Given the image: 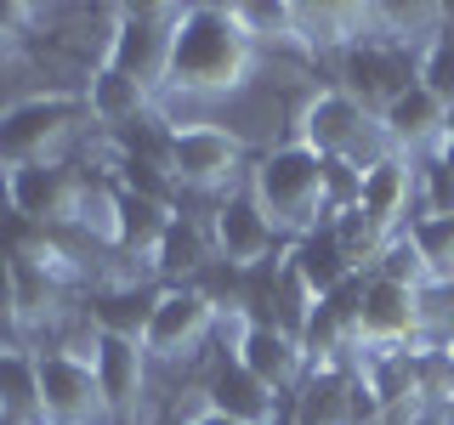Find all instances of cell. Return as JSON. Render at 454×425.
Instances as JSON below:
<instances>
[{"label":"cell","mask_w":454,"mask_h":425,"mask_svg":"<svg viewBox=\"0 0 454 425\" xmlns=\"http://www.w3.org/2000/svg\"><path fill=\"white\" fill-rule=\"evenodd\" d=\"M91 120L85 97H23V103L0 108V170H23L40 159H57L63 136H74V125Z\"/></svg>","instance_id":"3"},{"label":"cell","mask_w":454,"mask_h":425,"mask_svg":"<svg viewBox=\"0 0 454 425\" xmlns=\"http://www.w3.org/2000/svg\"><path fill=\"white\" fill-rule=\"evenodd\" d=\"M403 238L420 255L426 283H449L454 278V216H415L403 227Z\"/></svg>","instance_id":"24"},{"label":"cell","mask_w":454,"mask_h":425,"mask_svg":"<svg viewBox=\"0 0 454 425\" xmlns=\"http://www.w3.org/2000/svg\"><path fill=\"white\" fill-rule=\"evenodd\" d=\"M216 261V250H210V221H199V216H170V227H165V244H160V255H153V267L170 278V283H193L205 267Z\"/></svg>","instance_id":"23"},{"label":"cell","mask_w":454,"mask_h":425,"mask_svg":"<svg viewBox=\"0 0 454 425\" xmlns=\"http://www.w3.org/2000/svg\"><path fill=\"white\" fill-rule=\"evenodd\" d=\"M409 198H415V170H409L403 153H380V159L364 165V188H358V221L380 244H392L403 233Z\"/></svg>","instance_id":"13"},{"label":"cell","mask_w":454,"mask_h":425,"mask_svg":"<svg viewBox=\"0 0 454 425\" xmlns=\"http://www.w3.org/2000/svg\"><path fill=\"white\" fill-rule=\"evenodd\" d=\"M415 80L443 108H454V23H443L432 40H426V51H420V63H415Z\"/></svg>","instance_id":"25"},{"label":"cell","mask_w":454,"mask_h":425,"mask_svg":"<svg viewBox=\"0 0 454 425\" xmlns=\"http://www.w3.org/2000/svg\"><path fill=\"white\" fill-rule=\"evenodd\" d=\"M222 312L210 306V295L199 290V283H165L160 306H153V323L148 335H142V346H148V358H188V352L216 329Z\"/></svg>","instance_id":"12"},{"label":"cell","mask_w":454,"mask_h":425,"mask_svg":"<svg viewBox=\"0 0 454 425\" xmlns=\"http://www.w3.org/2000/svg\"><path fill=\"white\" fill-rule=\"evenodd\" d=\"M420 329V283L369 273L358 290V352H403Z\"/></svg>","instance_id":"7"},{"label":"cell","mask_w":454,"mask_h":425,"mask_svg":"<svg viewBox=\"0 0 454 425\" xmlns=\"http://www.w3.org/2000/svg\"><path fill=\"white\" fill-rule=\"evenodd\" d=\"M80 193H85V176L63 159H40V165H23V170H6V176H0L6 210H18L40 233H51V227H63V221H80Z\"/></svg>","instance_id":"4"},{"label":"cell","mask_w":454,"mask_h":425,"mask_svg":"<svg viewBox=\"0 0 454 425\" xmlns=\"http://www.w3.org/2000/svg\"><path fill=\"white\" fill-rule=\"evenodd\" d=\"M443 120H449V108L437 103L432 91L415 80L409 91H397L387 108L375 113V125H380V136H387V148H426V142H443Z\"/></svg>","instance_id":"19"},{"label":"cell","mask_w":454,"mask_h":425,"mask_svg":"<svg viewBox=\"0 0 454 425\" xmlns=\"http://www.w3.org/2000/svg\"><path fill=\"white\" fill-rule=\"evenodd\" d=\"M182 6H120L114 12V35L103 63H114L120 74H131L137 85H165V63H170V28H176Z\"/></svg>","instance_id":"5"},{"label":"cell","mask_w":454,"mask_h":425,"mask_svg":"<svg viewBox=\"0 0 454 425\" xmlns=\"http://www.w3.org/2000/svg\"><path fill=\"white\" fill-rule=\"evenodd\" d=\"M284 261H290V273L307 283L312 301H324V295H335L340 283L358 278V261H352L347 244H340L335 221H318L312 233L295 238V244H284Z\"/></svg>","instance_id":"15"},{"label":"cell","mask_w":454,"mask_h":425,"mask_svg":"<svg viewBox=\"0 0 454 425\" xmlns=\"http://www.w3.org/2000/svg\"><path fill=\"white\" fill-rule=\"evenodd\" d=\"M0 420L46 425V408H40V363L18 340H0Z\"/></svg>","instance_id":"22"},{"label":"cell","mask_w":454,"mask_h":425,"mask_svg":"<svg viewBox=\"0 0 454 425\" xmlns=\"http://www.w3.org/2000/svg\"><path fill=\"white\" fill-rule=\"evenodd\" d=\"M35 363H40V408H46V425H103L108 420L91 358H80L68 346H51V352H35Z\"/></svg>","instance_id":"6"},{"label":"cell","mask_w":454,"mask_h":425,"mask_svg":"<svg viewBox=\"0 0 454 425\" xmlns=\"http://www.w3.org/2000/svg\"><path fill=\"white\" fill-rule=\"evenodd\" d=\"M250 193L267 210L278 238H301L324 221V153H312L307 142H278L273 153L250 165Z\"/></svg>","instance_id":"2"},{"label":"cell","mask_w":454,"mask_h":425,"mask_svg":"<svg viewBox=\"0 0 454 425\" xmlns=\"http://www.w3.org/2000/svg\"><path fill=\"white\" fill-rule=\"evenodd\" d=\"M255 68V40L239 23L233 6H182L170 28V63H165V91L182 97H227L250 80Z\"/></svg>","instance_id":"1"},{"label":"cell","mask_w":454,"mask_h":425,"mask_svg":"<svg viewBox=\"0 0 454 425\" xmlns=\"http://www.w3.org/2000/svg\"><path fill=\"white\" fill-rule=\"evenodd\" d=\"M284 403H290V397L262 386V380H255L245 363H233V358L216 363V375H210V386H205V408H216V414L239 420V425H273Z\"/></svg>","instance_id":"18"},{"label":"cell","mask_w":454,"mask_h":425,"mask_svg":"<svg viewBox=\"0 0 454 425\" xmlns=\"http://www.w3.org/2000/svg\"><path fill=\"white\" fill-rule=\"evenodd\" d=\"M432 159H437V165H443V176L454 182V142H437V153H432Z\"/></svg>","instance_id":"28"},{"label":"cell","mask_w":454,"mask_h":425,"mask_svg":"<svg viewBox=\"0 0 454 425\" xmlns=\"http://www.w3.org/2000/svg\"><path fill=\"white\" fill-rule=\"evenodd\" d=\"M415 63H420V57H409L392 35H358L347 51H340L347 91L358 97L369 113H380L397 91H409V85H415Z\"/></svg>","instance_id":"10"},{"label":"cell","mask_w":454,"mask_h":425,"mask_svg":"<svg viewBox=\"0 0 454 425\" xmlns=\"http://www.w3.org/2000/svg\"><path fill=\"white\" fill-rule=\"evenodd\" d=\"M443 142H454V108H449V120H443Z\"/></svg>","instance_id":"30"},{"label":"cell","mask_w":454,"mask_h":425,"mask_svg":"<svg viewBox=\"0 0 454 425\" xmlns=\"http://www.w3.org/2000/svg\"><path fill=\"white\" fill-rule=\"evenodd\" d=\"M165 283H114V290H97L85 301V318H91L97 335H125V340H142L153 323V306H160Z\"/></svg>","instance_id":"20"},{"label":"cell","mask_w":454,"mask_h":425,"mask_svg":"<svg viewBox=\"0 0 454 425\" xmlns=\"http://www.w3.org/2000/svg\"><path fill=\"white\" fill-rule=\"evenodd\" d=\"M188 425H239V420H227V414H216V408H199V420H188Z\"/></svg>","instance_id":"29"},{"label":"cell","mask_w":454,"mask_h":425,"mask_svg":"<svg viewBox=\"0 0 454 425\" xmlns=\"http://www.w3.org/2000/svg\"><path fill=\"white\" fill-rule=\"evenodd\" d=\"M369 125H375V113H369L347 85H330V91L307 97L301 125H295V142H307L312 153H324V159L364 165L358 153H364V131H369Z\"/></svg>","instance_id":"11"},{"label":"cell","mask_w":454,"mask_h":425,"mask_svg":"<svg viewBox=\"0 0 454 425\" xmlns=\"http://www.w3.org/2000/svg\"><path fill=\"white\" fill-rule=\"evenodd\" d=\"M239 23L250 28V40L262 46V40H278V46H295V18L290 6H233Z\"/></svg>","instance_id":"26"},{"label":"cell","mask_w":454,"mask_h":425,"mask_svg":"<svg viewBox=\"0 0 454 425\" xmlns=\"http://www.w3.org/2000/svg\"><path fill=\"white\" fill-rule=\"evenodd\" d=\"M210 250H216V261L239 267V273L267 267V261H278V255H284L273 221H267V210L255 205V193H250V182H245V188H233L216 210H210Z\"/></svg>","instance_id":"9"},{"label":"cell","mask_w":454,"mask_h":425,"mask_svg":"<svg viewBox=\"0 0 454 425\" xmlns=\"http://www.w3.org/2000/svg\"><path fill=\"white\" fill-rule=\"evenodd\" d=\"M23 318H18V273H12V255H0V335H18Z\"/></svg>","instance_id":"27"},{"label":"cell","mask_w":454,"mask_h":425,"mask_svg":"<svg viewBox=\"0 0 454 425\" xmlns=\"http://www.w3.org/2000/svg\"><path fill=\"white\" fill-rule=\"evenodd\" d=\"M176 216V205H165V198H148V193H131L114 182V233L108 244L125 255V261H153L165 244V227Z\"/></svg>","instance_id":"17"},{"label":"cell","mask_w":454,"mask_h":425,"mask_svg":"<svg viewBox=\"0 0 454 425\" xmlns=\"http://www.w3.org/2000/svg\"><path fill=\"white\" fill-rule=\"evenodd\" d=\"M245 170V142L222 125H176L170 131V182L193 193H216Z\"/></svg>","instance_id":"8"},{"label":"cell","mask_w":454,"mask_h":425,"mask_svg":"<svg viewBox=\"0 0 454 425\" xmlns=\"http://www.w3.org/2000/svg\"><path fill=\"white\" fill-rule=\"evenodd\" d=\"M233 363H245L262 386H273L278 397H295L307 375V358H301V340L273 329V323H239V340H233Z\"/></svg>","instance_id":"14"},{"label":"cell","mask_w":454,"mask_h":425,"mask_svg":"<svg viewBox=\"0 0 454 425\" xmlns=\"http://www.w3.org/2000/svg\"><path fill=\"white\" fill-rule=\"evenodd\" d=\"M91 368H97L108 414H125V408L142 403V386H148V346H142V340L91 329Z\"/></svg>","instance_id":"16"},{"label":"cell","mask_w":454,"mask_h":425,"mask_svg":"<svg viewBox=\"0 0 454 425\" xmlns=\"http://www.w3.org/2000/svg\"><path fill=\"white\" fill-rule=\"evenodd\" d=\"M80 97H85V113H91L97 125H108V131H131V125H142L153 91H148V85H137L131 74H120L114 63H97Z\"/></svg>","instance_id":"21"}]
</instances>
